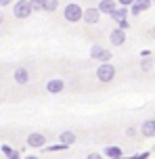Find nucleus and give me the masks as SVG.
Here are the masks:
<instances>
[{"label":"nucleus","instance_id":"nucleus-1","mask_svg":"<svg viewBox=\"0 0 155 159\" xmlns=\"http://www.w3.org/2000/svg\"><path fill=\"white\" fill-rule=\"evenodd\" d=\"M82 15H84V8L78 2H67L65 8H63V17H65V21H69V23L82 21Z\"/></svg>","mask_w":155,"mask_h":159},{"label":"nucleus","instance_id":"nucleus-2","mask_svg":"<svg viewBox=\"0 0 155 159\" xmlns=\"http://www.w3.org/2000/svg\"><path fill=\"white\" fill-rule=\"evenodd\" d=\"M115 78V67L111 63H101L97 67V80L101 84H109V82H113Z\"/></svg>","mask_w":155,"mask_h":159},{"label":"nucleus","instance_id":"nucleus-3","mask_svg":"<svg viewBox=\"0 0 155 159\" xmlns=\"http://www.w3.org/2000/svg\"><path fill=\"white\" fill-rule=\"evenodd\" d=\"M32 13L34 11H32V7H30L27 0H15V2H13V15H15L17 19H27Z\"/></svg>","mask_w":155,"mask_h":159},{"label":"nucleus","instance_id":"nucleus-4","mask_svg":"<svg viewBox=\"0 0 155 159\" xmlns=\"http://www.w3.org/2000/svg\"><path fill=\"white\" fill-rule=\"evenodd\" d=\"M25 143L30 149H42V147H46V136L42 132H32V134H27Z\"/></svg>","mask_w":155,"mask_h":159},{"label":"nucleus","instance_id":"nucleus-5","mask_svg":"<svg viewBox=\"0 0 155 159\" xmlns=\"http://www.w3.org/2000/svg\"><path fill=\"white\" fill-rule=\"evenodd\" d=\"M82 21L86 25H97L101 21V13L97 11V7H90L84 11V15H82Z\"/></svg>","mask_w":155,"mask_h":159},{"label":"nucleus","instance_id":"nucleus-6","mask_svg":"<svg viewBox=\"0 0 155 159\" xmlns=\"http://www.w3.org/2000/svg\"><path fill=\"white\" fill-rule=\"evenodd\" d=\"M46 90H48L50 94H61L63 90H65V82L61 78H52L46 82Z\"/></svg>","mask_w":155,"mask_h":159},{"label":"nucleus","instance_id":"nucleus-7","mask_svg":"<svg viewBox=\"0 0 155 159\" xmlns=\"http://www.w3.org/2000/svg\"><path fill=\"white\" fill-rule=\"evenodd\" d=\"M13 80H15V84H19V86H25L30 82V71L25 67H17L15 71H13Z\"/></svg>","mask_w":155,"mask_h":159},{"label":"nucleus","instance_id":"nucleus-8","mask_svg":"<svg viewBox=\"0 0 155 159\" xmlns=\"http://www.w3.org/2000/svg\"><path fill=\"white\" fill-rule=\"evenodd\" d=\"M140 134L145 138H155V119H145L140 124Z\"/></svg>","mask_w":155,"mask_h":159},{"label":"nucleus","instance_id":"nucleus-9","mask_svg":"<svg viewBox=\"0 0 155 159\" xmlns=\"http://www.w3.org/2000/svg\"><path fill=\"white\" fill-rule=\"evenodd\" d=\"M115 8H117V2H115V0H101L97 11L101 13V15H111Z\"/></svg>","mask_w":155,"mask_h":159},{"label":"nucleus","instance_id":"nucleus-10","mask_svg":"<svg viewBox=\"0 0 155 159\" xmlns=\"http://www.w3.org/2000/svg\"><path fill=\"white\" fill-rule=\"evenodd\" d=\"M109 42L113 44V46H122V44H126V32H122V30H111V34H109Z\"/></svg>","mask_w":155,"mask_h":159},{"label":"nucleus","instance_id":"nucleus-11","mask_svg":"<svg viewBox=\"0 0 155 159\" xmlns=\"http://www.w3.org/2000/svg\"><path fill=\"white\" fill-rule=\"evenodd\" d=\"M75 140H78V136H75V132H71V130H63V132L59 134V143L65 144V147L75 144Z\"/></svg>","mask_w":155,"mask_h":159},{"label":"nucleus","instance_id":"nucleus-12","mask_svg":"<svg viewBox=\"0 0 155 159\" xmlns=\"http://www.w3.org/2000/svg\"><path fill=\"white\" fill-rule=\"evenodd\" d=\"M149 7H151V0H134V4L130 7L128 13H132V15H140L143 11H149Z\"/></svg>","mask_w":155,"mask_h":159},{"label":"nucleus","instance_id":"nucleus-13","mask_svg":"<svg viewBox=\"0 0 155 159\" xmlns=\"http://www.w3.org/2000/svg\"><path fill=\"white\" fill-rule=\"evenodd\" d=\"M103 157H109V159H120V157H124V155H122V147H115V144H111V147H105Z\"/></svg>","mask_w":155,"mask_h":159},{"label":"nucleus","instance_id":"nucleus-14","mask_svg":"<svg viewBox=\"0 0 155 159\" xmlns=\"http://www.w3.org/2000/svg\"><path fill=\"white\" fill-rule=\"evenodd\" d=\"M57 8H59V0H42L40 11H44V13H55Z\"/></svg>","mask_w":155,"mask_h":159},{"label":"nucleus","instance_id":"nucleus-15","mask_svg":"<svg viewBox=\"0 0 155 159\" xmlns=\"http://www.w3.org/2000/svg\"><path fill=\"white\" fill-rule=\"evenodd\" d=\"M111 19H113L115 23H117V21H124V19H126V17H128V8H124V7H120V8H115L113 13H111Z\"/></svg>","mask_w":155,"mask_h":159},{"label":"nucleus","instance_id":"nucleus-16","mask_svg":"<svg viewBox=\"0 0 155 159\" xmlns=\"http://www.w3.org/2000/svg\"><path fill=\"white\" fill-rule=\"evenodd\" d=\"M69 147H65V144H46V147H42V151L44 153H57V151H67Z\"/></svg>","mask_w":155,"mask_h":159},{"label":"nucleus","instance_id":"nucleus-17","mask_svg":"<svg viewBox=\"0 0 155 159\" xmlns=\"http://www.w3.org/2000/svg\"><path fill=\"white\" fill-rule=\"evenodd\" d=\"M103 52H105V48L101 46V44H92V46H90V57H92L94 61H98Z\"/></svg>","mask_w":155,"mask_h":159},{"label":"nucleus","instance_id":"nucleus-18","mask_svg":"<svg viewBox=\"0 0 155 159\" xmlns=\"http://www.w3.org/2000/svg\"><path fill=\"white\" fill-rule=\"evenodd\" d=\"M140 69H143V71H151V69H153V61H151L149 57H145V59L140 61Z\"/></svg>","mask_w":155,"mask_h":159},{"label":"nucleus","instance_id":"nucleus-19","mask_svg":"<svg viewBox=\"0 0 155 159\" xmlns=\"http://www.w3.org/2000/svg\"><path fill=\"white\" fill-rule=\"evenodd\" d=\"M13 151H15L13 147H8V144H0V153H2L4 157H8V155H11V153H13Z\"/></svg>","mask_w":155,"mask_h":159},{"label":"nucleus","instance_id":"nucleus-20","mask_svg":"<svg viewBox=\"0 0 155 159\" xmlns=\"http://www.w3.org/2000/svg\"><path fill=\"white\" fill-rule=\"evenodd\" d=\"M27 2H30L32 11H40V7H42V0H27Z\"/></svg>","mask_w":155,"mask_h":159},{"label":"nucleus","instance_id":"nucleus-21","mask_svg":"<svg viewBox=\"0 0 155 159\" xmlns=\"http://www.w3.org/2000/svg\"><path fill=\"white\" fill-rule=\"evenodd\" d=\"M115 2H117L120 7H124V8H128V7H132V4H134V0H115Z\"/></svg>","mask_w":155,"mask_h":159},{"label":"nucleus","instance_id":"nucleus-22","mask_svg":"<svg viewBox=\"0 0 155 159\" xmlns=\"http://www.w3.org/2000/svg\"><path fill=\"white\" fill-rule=\"evenodd\" d=\"M126 136H128V138H134V136H136V128H128V130H126Z\"/></svg>","mask_w":155,"mask_h":159},{"label":"nucleus","instance_id":"nucleus-23","mask_svg":"<svg viewBox=\"0 0 155 159\" xmlns=\"http://www.w3.org/2000/svg\"><path fill=\"white\" fill-rule=\"evenodd\" d=\"M86 159H103V155H101V153H88Z\"/></svg>","mask_w":155,"mask_h":159},{"label":"nucleus","instance_id":"nucleus-24","mask_svg":"<svg viewBox=\"0 0 155 159\" xmlns=\"http://www.w3.org/2000/svg\"><path fill=\"white\" fill-rule=\"evenodd\" d=\"M7 159H21V153H19V151H17V149H15V151L11 153V155H8Z\"/></svg>","mask_w":155,"mask_h":159},{"label":"nucleus","instance_id":"nucleus-25","mask_svg":"<svg viewBox=\"0 0 155 159\" xmlns=\"http://www.w3.org/2000/svg\"><path fill=\"white\" fill-rule=\"evenodd\" d=\"M15 0H0V7H8V4H13Z\"/></svg>","mask_w":155,"mask_h":159},{"label":"nucleus","instance_id":"nucleus-26","mask_svg":"<svg viewBox=\"0 0 155 159\" xmlns=\"http://www.w3.org/2000/svg\"><path fill=\"white\" fill-rule=\"evenodd\" d=\"M21 159H40L38 155H27V157H21Z\"/></svg>","mask_w":155,"mask_h":159},{"label":"nucleus","instance_id":"nucleus-27","mask_svg":"<svg viewBox=\"0 0 155 159\" xmlns=\"http://www.w3.org/2000/svg\"><path fill=\"white\" fill-rule=\"evenodd\" d=\"M0 25H2V15H0Z\"/></svg>","mask_w":155,"mask_h":159},{"label":"nucleus","instance_id":"nucleus-28","mask_svg":"<svg viewBox=\"0 0 155 159\" xmlns=\"http://www.w3.org/2000/svg\"><path fill=\"white\" fill-rule=\"evenodd\" d=\"M153 36H155V27H153Z\"/></svg>","mask_w":155,"mask_h":159},{"label":"nucleus","instance_id":"nucleus-29","mask_svg":"<svg viewBox=\"0 0 155 159\" xmlns=\"http://www.w3.org/2000/svg\"><path fill=\"white\" fill-rule=\"evenodd\" d=\"M153 2H155V0H153Z\"/></svg>","mask_w":155,"mask_h":159}]
</instances>
